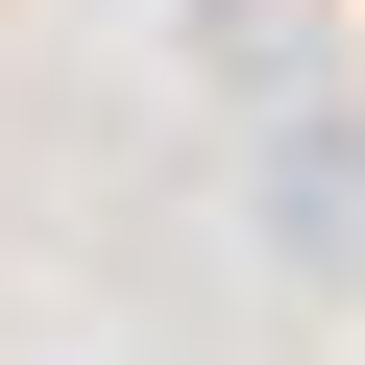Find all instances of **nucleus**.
<instances>
[{"label": "nucleus", "mask_w": 365, "mask_h": 365, "mask_svg": "<svg viewBox=\"0 0 365 365\" xmlns=\"http://www.w3.org/2000/svg\"><path fill=\"white\" fill-rule=\"evenodd\" d=\"M268 244H292V268H365V122H341V98L268 122Z\"/></svg>", "instance_id": "nucleus-1"}, {"label": "nucleus", "mask_w": 365, "mask_h": 365, "mask_svg": "<svg viewBox=\"0 0 365 365\" xmlns=\"http://www.w3.org/2000/svg\"><path fill=\"white\" fill-rule=\"evenodd\" d=\"M195 49H220L244 98H317V25H292V0H195Z\"/></svg>", "instance_id": "nucleus-2"}]
</instances>
